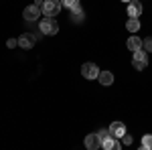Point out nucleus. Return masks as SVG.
Masks as SVG:
<instances>
[{"instance_id": "20", "label": "nucleus", "mask_w": 152, "mask_h": 150, "mask_svg": "<svg viewBox=\"0 0 152 150\" xmlns=\"http://www.w3.org/2000/svg\"><path fill=\"white\" fill-rule=\"evenodd\" d=\"M6 47H8V49H14V47H18V39H8V41H6Z\"/></svg>"}, {"instance_id": "8", "label": "nucleus", "mask_w": 152, "mask_h": 150, "mask_svg": "<svg viewBox=\"0 0 152 150\" xmlns=\"http://www.w3.org/2000/svg\"><path fill=\"white\" fill-rule=\"evenodd\" d=\"M69 20L71 23H75V24H79L85 20V12H83L81 6H75L73 10H69Z\"/></svg>"}, {"instance_id": "19", "label": "nucleus", "mask_w": 152, "mask_h": 150, "mask_svg": "<svg viewBox=\"0 0 152 150\" xmlns=\"http://www.w3.org/2000/svg\"><path fill=\"white\" fill-rule=\"evenodd\" d=\"M122 144H124V146H130V144H132V142H134V140H132V136H130V134H124V136H122Z\"/></svg>"}, {"instance_id": "11", "label": "nucleus", "mask_w": 152, "mask_h": 150, "mask_svg": "<svg viewBox=\"0 0 152 150\" xmlns=\"http://www.w3.org/2000/svg\"><path fill=\"white\" fill-rule=\"evenodd\" d=\"M97 81H99L104 87H107V85H112V83H114V73H112V71H99Z\"/></svg>"}, {"instance_id": "14", "label": "nucleus", "mask_w": 152, "mask_h": 150, "mask_svg": "<svg viewBox=\"0 0 152 150\" xmlns=\"http://www.w3.org/2000/svg\"><path fill=\"white\" fill-rule=\"evenodd\" d=\"M61 4H63V8H67V10H73L75 6H79V0H61Z\"/></svg>"}, {"instance_id": "13", "label": "nucleus", "mask_w": 152, "mask_h": 150, "mask_svg": "<svg viewBox=\"0 0 152 150\" xmlns=\"http://www.w3.org/2000/svg\"><path fill=\"white\" fill-rule=\"evenodd\" d=\"M144 59H148V53H146L144 49L134 51V57H132V61H144Z\"/></svg>"}, {"instance_id": "4", "label": "nucleus", "mask_w": 152, "mask_h": 150, "mask_svg": "<svg viewBox=\"0 0 152 150\" xmlns=\"http://www.w3.org/2000/svg\"><path fill=\"white\" fill-rule=\"evenodd\" d=\"M37 45V35L35 33H23V35L18 37V47H23V49H33Z\"/></svg>"}, {"instance_id": "18", "label": "nucleus", "mask_w": 152, "mask_h": 150, "mask_svg": "<svg viewBox=\"0 0 152 150\" xmlns=\"http://www.w3.org/2000/svg\"><path fill=\"white\" fill-rule=\"evenodd\" d=\"M97 136H99L102 142H104L105 138H110V136H112V134H110V128H107V130H99V132H97Z\"/></svg>"}, {"instance_id": "5", "label": "nucleus", "mask_w": 152, "mask_h": 150, "mask_svg": "<svg viewBox=\"0 0 152 150\" xmlns=\"http://www.w3.org/2000/svg\"><path fill=\"white\" fill-rule=\"evenodd\" d=\"M39 12H41V8L35 6V4H31V6H26L23 10V18L28 20V23H35V20H39Z\"/></svg>"}, {"instance_id": "7", "label": "nucleus", "mask_w": 152, "mask_h": 150, "mask_svg": "<svg viewBox=\"0 0 152 150\" xmlns=\"http://www.w3.org/2000/svg\"><path fill=\"white\" fill-rule=\"evenodd\" d=\"M83 144H85V148H89V150L102 148V140H99V136H97V134H87Z\"/></svg>"}, {"instance_id": "15", "label": "nucleus", "mask_w": 152, "mask_h": 150, "mask_svg": "<svg viewBox=\"0 0 152 150\" xmlns=\"http://www.w3.org/2000/svg\"><path fill=\"white\" fill-rule=\"evenodd\" d=\"M142 148L152 150V134H144L142 136Z\"/></svg>"}, {"instance_id": "3", "label": "nucleus", "mask_w": 152, "mask_h": 150, "mask_svg": "<svg viewBox=\"0 0 152 150\" xmlns=\"http://www.w3.org/2000/svg\"><path fill=\"white\" fill-rule=\"evenodd\" d=\"M81 75L85 79H97L99 75V67L95 63H83L81 65Z\"/></svg>"}, {"instance_id": "6", "label": "nucleus", "mask_w": 152, "mask_h": 150, "mask_svg": "<svg viewBox=\"0 0 152 150\" xmlns=\"http://www.w3.org/2000/svg\"><path fill=\"white\" fill-rule=\"evenodd\" d=\"M110 134L114 136V138H122L124 134H126V126H124V122H112L110 124Z\"/></svg>"}, {"instance_id": "17", "label": "nucleus", "mask_w": 152, "mask_h": 150, "mask_svg": "<svg viewBox=\"0 0 152 150\" xmlns=\"http://www.w3.org/2000/svg\"><path fill=\"white\" fill-rule=\"evenodd\" d=\"M142 49H144L146 53H152V37H148V39H142Z\"/></svg>"}, {"instance_id": "10", "label": "nucleus", "mask_w": 152, "mask_h": 150, "mask_svg": "<svg viewBox=\"0 0 152 150\" xmlns=\"http://www.w3.org/2000/svg\"><path fill=\"white\" fill-rule=\"evenodd\" d=\"M126 47H128L130 51H132V53H134V51H138V49H142V39L138 35H136V33H134V35L130 37L128 41H126Z\"/></svg>"}, {"instance_id": "21", "label": "nucleus", "mask_w": 152, "mask_h": 150, "mask_svg": "<svg viewBox=\"0 0 152 150\" xmlns=\"http://www.w3.org/2000/svg\"><path fill=\"white\" fill-rule=\"evenodd\" d=\"M43 2H45V0H35L33 4H35V6H39V8H43Z\"/></svg>"}, {"instance_id": "16", "label": "nucleus", "mask_w": 152, "mask_h": 150, "mask_svg": "<svg viewBox=\"0 0 152 150\" xmlns=\"http://www.w3.org/2000/svg\"><path fill=\"white\" fill-rule=\"evenodd\" d=\"M132 65H134L136 71H144L148 67V59H144V61H132Z\"/></svg>"}, {"instance_id": "9", "label": "nucleus", "mask_w": 152, "mask_h": 150, "mask_svg": "<svg viewBox=\"0 0 152 150\" xmlns=\"http://www.w3.org/2000/svg\"><path fill=\"white\" fill-rule=\"evenodd\" d=\"M140 14H142V4L140 2H134V0L128 2V16L130 18H138Z\"/></svg>"}, {"instance_id": "2", "label": "nucleus", "mask_w": 152, "mask_h": 150, "mask_svg": "<svg viewBox=\"0 0 152 150\" xmlns=\"http://www.w3.org/2000/svg\"><path fill=\"white\" fill-rule=\"evenodd\" d=\"M41 33L43 35H57L59 33V24L55 20V16H45L41 20Z\"/></svg>"}, {"instance_id": "12", "label": "nucleus", "mask_w": 152, "mask_h": 150, "mask_svg": "<svg viewBox=\"0 0 152 150\" xmlns=\"http://www.w3.org/2000/svg\"><path fill=\"white\" fill-rule=\"evenodd\" d=\"M126 29H128L132 35H134V33H138V31H140V20H138V18H128Z\"/></svg>"}, {"instance_id": "1", "label": "nucleus", "mask_w": 152, "mask_h": 150, "mask_svg": "<svg viewBox=\"0 0 152 150\" xmlns=\"http://www.w3.org/2000/svg\"><path fill=\"white\" fill-rule=\"evenodd\" d=\"M61 8H63L61 0H45V2H43L41 12H43L45 16H57L59 12H61Z\"/></svg>"}, {"instance_id": "22", "label": "nucleus", "mask_w": 152, "mask_h": 150, "mask_svg": "<svg viewBox=\"0 0 152 150\" xmlns=\"http://www.w3.org/2000/svg\"><path fill=\"white\" fill-rule=\"evenodd\" d=\"M122 2H132V0H122Z\"/></svg>"}]
</instances>
